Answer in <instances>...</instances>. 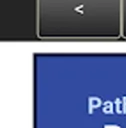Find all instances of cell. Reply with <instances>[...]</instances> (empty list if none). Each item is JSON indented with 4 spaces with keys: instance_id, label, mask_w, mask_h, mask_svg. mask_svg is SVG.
Listing matches in <instances>:
<instances>
[{
    "instance_id": "obj_2",
    "label": "cell",
    "mask_w": 126,
    "mask_h": 128,
    "mask_svg": "<svg viewBox=\"0 0 126 128\" xmlns=\"http://www.w3.org/2000/svg\"><path fill=\"white\" fill-rule=\"evenodd\" d=\"M89 105H90V108L93 107V109H94V108H97L101 105V101L97 97H91L89 99Z\"/></svg>"
},
{
    "instance_id": "obj_3",
    "label": "cell",
    "mask_w": 126,
    "mask_h": 128,
    "mask_svg": "<svg viewBox=\"0 0 126 128\" xmlns=\"http://www.w3.org/2000/svg\"><path fill=\"white\" fill-rule=\"evenodd\" d=\"M104 128H121V127L118 125H115V124H106L104 126Z\"/></svg>"
},
{
    "instance_id": "obj_1",
    "label": "cell",
    "mask_w": 126,
    "mask_h": 128,
    "mask_svg": "<svg viewBox=\"0 0 126 128\" xmlns=\"http://www.w3.org/2000/svg\"><path fill=\"white\" fill-rule=\"evenodd\" d=\"M102 110H103V112L105 114H112V112H113V104L111 102H109V101L105 102L103 107H102Z\"/></svg>"
}]
</instances>
